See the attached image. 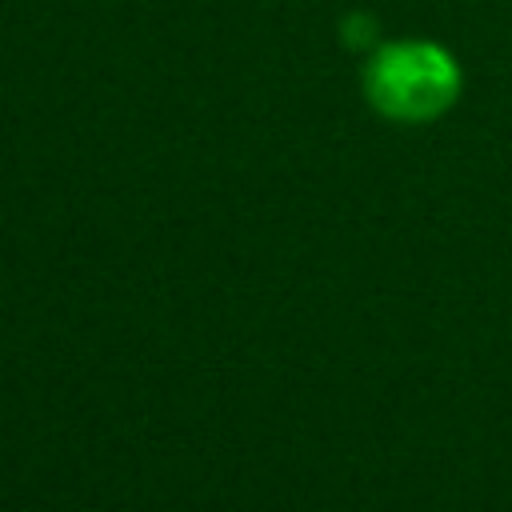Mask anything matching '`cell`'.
<instances>
[{
	"label": "cell",
	"mask_w": 512,
	"mask_h": 512,
	"mask_svg": "<svg viewBox=\"0 0 512 512\" xmlns=\"http://www.w3.org/2000/svg\"><path fill=\"white\" fill-rule=\"evenodd\" d=\"M364 92L392 120H432L456 100L460 72L452 56L436 44H388L372 56L364 72Z\"/></svg>",
	"instance_id": "6da1fadb"
}]
</instances>
